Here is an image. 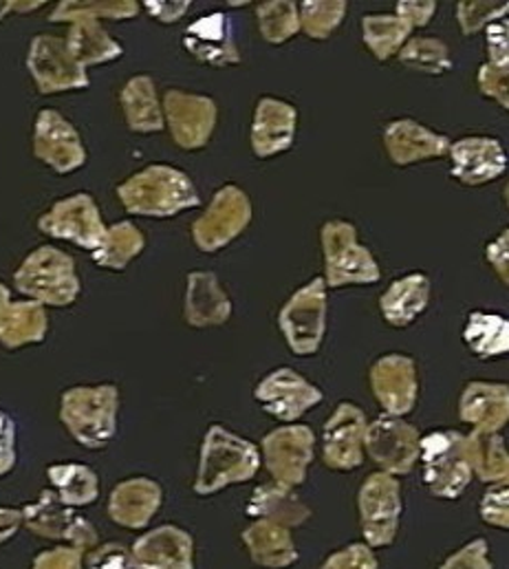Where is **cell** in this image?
Wrapping results in <instances>:
<instances>
[{
    "label": "cell",
    "mask_w": 509,
    "mask_h": 569,
    "mask_svg": "<svg viewBox=\"0 0 509 569\" xmlns=\"http://www.w3.org/2000/svg\"><path fill=\"white\" fill-rule=\"evenodd\" d=\"M16 466V425L0 411V477L11 472Z\"/></svg>",
    "instance_id": "51"
},
{
    "label": "cell",
    "mask_w": 509,
    "mask_h": 569,
    "mask_svg": "<svg viewBox=\"0 0 509 569\" xmlns=\"http://www.w3.org/2000/svg\"><path fill=\"white\" fill-rule=\"evenodd\" d=\"M256 402L280 422H296L322 402V391L293 369H276L265 376L255 391Z\"/></svg>",
    "instance_id": "15"
},
{
    "label": "cell",
    "mask_w": 509,
    "mask_h": 569,
    "mask_svg": "<svg viewBox=\"0 0 509 569\" xmlns=\"http://www.w3.org/2000/svg\"><path fill=\"white\" fill-rule=\"evenodd\" d=\"M258 29L269 44H282L300 31V9L291 0H269L258 4Z\"/></svg>",
    "instance_id": "40"
},
{
    "label": "cell",
    "mask_w": 509,
    "mask_h": 569,
    "mask_svg": "<svg viewBox=\"0 0 509 569\" xmlns=\"http://www.w3.org/2000/svg\"><path fill=\"white\" fill-rule=\"evenodd\" d=\"M47 477H49V483L53 486V492L69 508L93 506L100 497V479L84 463H78V461L53 463L47 468Z\"/></svg>",
    "instance_id": "34"
},
{
    "label": "cell",
    "mask_w": 509,
    "mask_h": 569,
    "mask_svg": "<svg viewBox=\"0 0 509 569\" xmlns=\"http://www.w3.org/2000/svg\"><path fill=\"white\" fill-rule=\"evenodd\" d=\"M399 62L426 76H443L452 69L448 44L439 38H412L399 51Z\"/></svg>",
    "instance_id": "41"
},
{
    "label": "cell",
    "mask_w": 509,
    "mask_h": 569,
    "mask_svg": "<svg viewBox=\"0 0 509 569\" xmlns=\"http://www.w3.org/2000/svg\"><path fill=\"white\" fill-rule=\"evenodd\" d=\"M437 11V2L426 0V2H397V16L403 18L410 27H423L430 22V18Z\"/></svg>",
    "instance_id": "53"
},
{
    "label": "cell",
    "mask_w": 509,
    "mask_h": 569,
    "mask_svg": "<svg viewBox=\"0 0 509 569\" xmlns=\"http://www.w3.org/2000/svg\"><path fill=\"white\" fill-rule=\"evenodd\" d=\"M246 512L255 519L278 523L287 530L307 523L311 517V508L293 492V488L280 486L276 481L256 488Z\"/></svg>",
    "instance_id": "28"
},
{
    "label": "cell",
    "mask_w": 509,
    "mask_h": 569,
    "mask_svg": "<svg viewBox=\"0 0 509 569\" xmlns=\"http://www.w3.org/2000/svg\"><path fill=\"white\" fill-rule=\"evenodd\" d=\"M139 13L134 0H62L49 16L51 22H73L80 18L91 20H128Z\"/></svg>",
    "instance_id": "39"
},
{
    "label": "cell",
    "mask_w": 509,
    "mask_h": 569,
    "mask_svg": "<svg viewBox=\"0 0 509 569\" xmlns=\"http://www.w3.org/2000/svg\"><path fill=\"white\" fill-rule=\"evenodd\" d=\"M33 154L58 174L76 172L87 163V148L80 133L56 109H42L36 118Z\"/></svg>",
    "instance_id": "16"
},
{
    "label": "cell",
    "mask_w": 509,
    "mask_h": 569,
    "mask_svg": "<svg viewBox=\"0 0 509 569\" xmlns=\"http://www.w3.org/2000/svg\"><path fill=\"white\" fill-rule=\"evenodd\" d=\"M278 327L296 356H313L327 331V283L313 279L300 287L280 309Z\"/></svg>",
    "instance_id": "7"
},
{
    "label": "cell",
    "mask_w": 509,
    "mask_h": 569,
    "mask_svg": "<svg viewBox=\"0 0 509 569\" xmlns=\"http://www.w3.org/2000/svg\"><path fill=\"white\" fill-rule=\"evenodd\" d=\"M509 13V2H497V0H466L457 7L459 27L466 36H472L481 31L483 27H490L497 20H503Z\"/></svg>",
    "instance_id": "43"
},
{
    "label": "cell",
    "mask_w": 509,
    "mask_h": 569,
    "mask_svg": "<svg viewBox=\"0 0 509 569\" xmlns=\"http://www.w3.org/2000/svg\"><path fill=\"white\" fill-rule=\"evenodd\" d=\"M44 4V0H27V2H18V0H4L0 2V20L9 13V11H20V13H27V11H36Z\"/></svg>",
    "instance_id": "56"
},
{
    "label": "cell",
    "mask_w": 509,
    "mask_h": 569,
    "mask_svg": "<svg viewBox=\"0 0 509 569\" xmlns=\"http://www.w3.org/2000/svg\"><path fill=\"white\" fill-rule=\"evenodd\" d=\"M486 257H488L490 266L495 268V272L499 274V279L509 284V228L499 239H495L488 246Z\"/></svg>",
    "instance_id": "54"
},
{
    "label": "cell",
    "mask_w": 509,
    "mask_h": 569,
    "mask_svg": "<svg viewBox=\"0 0 509 569\" xmlns=\"http://www.w3.org/2000/svg\"><path fill=\"white\" fill-rule=\"evenodd\" d=\"M298 111L276 98H262L256 104L252 122V150L256 157H273L291 148L296 138Z\"/></svg>",
    "instance_id": "24"
},
{
    "label": "cell",
    "mask_w": 509,
    "mask_h": 569,
    "mask_svg": "<svg viewBox=\"0 0 509 569\" xmlns=\"http://www.w3.org/2000/svg\"><path fill=\"white\" fill-rule=\"evenodd\" d=\"M132 569H194V541L177 526L141 535L132 548Z\"/></svg>",
    "instance_id": "20"
},
{
    "label": "cell",
    "mask_w": 509,
    "mask_h": 569,
    "mask_svg": "<svg viewBox=\"0 0 509 569\" xmlns=\"http://www.w3.org/2000/svg\"><path fill=\"white\" fill-rule=\"evenodd\" d=\"M365 448L382 472L408 475L421 457V437L401 418L382 416L367 428Z\"/></svg>",
    "instance_id": "17"
},
{
    "label": "cell",
    "mask_w": 509,
    "mask_h": 569,
    "mask_svg": "<svg viewBox=\"0 0 509 569\" xmlns=\"http://www.w3.org/2000/svg\"><path fill=\"white\" fill-rule=\"evenodd\" d=\"M325 270L329 287L378 283L380 266L371 252L360 246L358 230L347 221H327L322 228Z\"/></svg>",
    "instance_id": "6"
},
{
    "label": "cell",
    "mask_w": 509,
    "mask_h": 569,
    "mask_svg": "<svg viewBox=\"0 0 509 569\" xmlns=\"http://www.w3.org/2000/svg\"><path fill=\"white\" fill-rule=\"evenodd\" d=\"M360 526L369 548H386L395 541L401 517V488L388 472L369 475L358 495Z\"/></svg>",
    "instance_id": "12"
},
{
    "label": "cell",
    "mask_w": 509,
    "mask_h": 569,
    "mask_svg": "<svg viewBox=\"0 0 509 569\" xmlns=\"http://www.w3.org/2000/svg\"><path fill=\"white\" fill-rule=\"evenodd\" d=\"M475 475L486 483H509V450L499 432L472 430L466 435Z\"/></svg>",
    "instance_id": "35"
},
{
    "label": "cell",
    "mask_w": 509,
    "mask_h": 569,
    "mask_svg": "<svg viewBox=\"0 0 509 569\" xmlns=\"http://www.w3.org/2000/svg\"><path fill=\"white\" fill-rule=\"evenodd\" d=\"M22 526L38 539L60 541L82 552L96 550L98 546L96 526L80 517L76 508L62 503L53 490H42L36 501L22 508Z\"/></svg>",
    "instance_id": "8"
},
{
    "label": "cell",
    "mask_w": 509,
    "mask_h": 569,
    "mask_svg": "<svg viewBox=\"0 0 509 569\" xmlns=\"http://www.w3.org/2000/svg\"><path fill=\"white\" fill-rule=\"evenodd\" d=\"M371 389L386 416L401 418L415 409L419 382L412 358L401 353L382 356L371 369Z\"/></svg>",
    "instance_id": "19"
},
{
    "label": "cell",
    "mask_w": 509,
    "mask_h": 569,
    "mask_svg": "<svg viewBox=\"0 0 509 569\" xmlns=\"http://www.w3.org/2000/svg\"><path fill=\"white\" fill-rule=\"evenodd\" d=\"M477 82L483 96L497 100L506 111H509V69H499L488 62L479 69Z\"/></svg>",
    "instance_id": "46"
},
{
    "label": "cell",
    "mask_w": 509,
    "mask_h": 569,
    "mask_svg": "<svg viewBox=\"0 0 509 569\" xmlns=\"http://www.w3.org/2000/svg\"><path fill=\"white\" fill-rule=\"evenodd\" d=\"M452 177L466 186H483L499 179L508 168V154L499 140L466 138L450 143Z\"/></svg>",
    "instance_id": "22"
},
{
    "label": "cell",
    "mask_w": 509,
    "mask_h": 569,
    "mask_svg": "<svg viewBox=\"0 0 509 569\" xmlns=\"http://www.w3.org/2000/svg\"><path fill=\"white\" fill-rule=\"evenodd\" d=\"M9 305H11L9 287L0 283V322H2V318H4V313H7V309H9Z\"/></svg>",
    "instance_id": "57"
},
{
    "label": "cell",
    "mask_w": 509,
    "mask_h": 569,
    "mask_svg": "<svg viewBox=\"0 0 509 569\" xmlns=\"http://www.w3.org/2000/svg\"><path fill=\"white\" fill-rule=\"evenodd\" d=\"M252 221L250 197L237 186H223L208 210L192 223V239L201 252L214 254L230 246Z\"/></svg>",
    "instance_id": "11"
},
{
    "label": "cell",
    "mask_w": 509,
    "mask_h": 569,
    "mask_svg": "<svg viewBox=\"0 0 509 569\" xmlns=\"http://www.w3.org/2000/svg\"><path fill=\"white\" fill-rule=\"evenodd\" d=\"M118 197L128 214L168 219L199 206V192L192 179L168 163H152L128 177L118 188Z\"/></svg>",
    "instance_id": "1"
},
{
    "label": "cell",
    "mask_w": 509,
    "mask_h": 569,
    "mask_svg": "<svg viewBox=\"0 0 509 569\" xmlns=\"http://www.w3.org/2000/svg\"><path fill=\"white\" fill-rule=\"evenodd\" d=\"M300 29L313 40H327L345 20V0H305L300 7Z\"/></svg>",
    "instance_id": "42"
},
{
    "label": "cell",
    "mask_w": 509,
    "mask_h": 569,
    "mask_svg": "<svg viewBox=\"0 0 509 569\" xmlns=\"http://www.w3.org/2000/svg\"><path fill=\"white\" fill-rule=\"evenodd\" d=\"M241 537L252 561L260 568L287 569L298 561V550L289 530L278 523L256 519Z\"/></svg>",
    "instance_id": "29"
},
{
    "label": "cell",
    "mask_w": 509,
    "mask_h": 569,
    "mask_svg": "<svg viewBox=\"0 0 509 569\" xmlns=\"http://www.w3.org/2000/svg\"><path fill=\"white\" fill-rule=\"evenodd\" d=\"M260 446L265 466L276 483L287 488L305 483L316 446V435L311 428L300 425L276 428L262 437Z\"/></svg>",
    "instance_id": "13"
},
{
    "label": "cell",
    "mask_w": 509,
    "mask_h": 569,
    "mask_svg": "<svg viewBox=\"0 0 509 569\" xmlns=\"http://www.w3.org/2000/svg\"><path fill=\"white\" fill-rule=\"evenodd\" d=\"M143 248H146V239L141 230L130 221H120L109 228L102 248L96 250L91 257L100 268L111 272H122L127 270L132 259H137L143 252Z\"/></svg>",
    "instance_id": "37"
},
{
    "label": "cell",
    "mask_w": 509,
    "mask_h": 569,
    "mask_svg": "<svg viewBox=\"0 0 509 569\" xmlns=\"http://www.w3.org/2000/svg\"><path fill=\"white\" fill-rule=\"evenodd\" d=\"M38 230L47 237L84 248L91 254L102 248L109 232L100 208L89 192H78L53 203L51 210L38 219Z\"/></svg>",
    "instance_id": "9"
},
{
    "label": "cell",
    "mask_w": 509,
    "mask_h": 569,
    "mask_svg": "<svg viewBox=\"0 0 509 569\" xmlns=\"http://www.w3.org/2000/svg\"><path fill=\"white\" fill-rule=\"evenodd\" d=\"M20 526H22V510L0 508V546L11 537H16Z\"/></svg>",
    "instance_id": "55"
},
{
    "label": "cell",
    "mask_w": 509,
    "mask_h": 569,
    "mask_svg": "<svg viewBox=\"0 0 509 569\" xmlns=\"http://www.w3.org/2000/svg\"><path fill=\"white\" fill-rule=\"evenodd\" d=\"M439 569H492V563L488 559L486 539L470 541L466 548L455 552Z\"/></svg>",
    "instance_id": "49"
},
{
    "label": "cell",
    "mask_w": 509,
    "mask_h": 569,
    "mask_svg": "<svg viewBox=\"0 0 509 569\" xmlns=\"http://www.w3.org/2000/svg\"><path fill=\"white\" fill-rule=\"evenodd\" d=\"M258 468L260 452L255 443L214 425L203 437L194 492L208 497L228 486L246 483L255 479Z\"/></svg>",
    "instance_id": "2"
},
{
    "label": "cell",
    "mask_w": 509,
    "mask_h": 569,
    "mask_svg": "<svg viewBox=\"0 0 509 569\" xmlns=\"http://www.w3.org/2000/svg\"><path fill=\"white\" fill-rule=\"evenodd\" d=\"M163 120L177 146L199 150L210 142L217 127V104L208 96L168 91L161 102Z\"/></svg>",
    "instance_id": "14"
},
{
    "label": "cell",
    "mask_w": 509,
    "mask_h": 569,
    "mask_svg": "<svg viewBox=\"0 0 509 569\" xmlns=\"http://www.w3.org/2000/svg\"><path fill=\"white\" fill-rule=\"evenodd\" d=\"M13 287L44 307H69L80 296L76 261L53 246H40L16 270Z\"/></svg>",
    "instance_id": "4"
},
{
    "label": "cell",
    "mask_w": 509,
    "mask_h": 569,
    "mask_svg": "<svg viewBox=\"0 0 509 569\" xmlns=\"http://www.w3.org/2000/svg\"><path fill=\"white\" fill-rule=\"evenodd\" d=\"M186 51L210 67H230L241 62L230 18L221 11L201 16L183 31Z\"/></svg>",
    "instance_id": "21"
},
{
    "label": "cell",
    "mask_w": 509,
    "mask_h": 569,
    "mask_svg": "<svg viewBox=\"0 0 509 569\" xmlns=\"http://www.w3.org/2000/svg\"><path fill=\"white\" fill-rule=\"evenodd\" d=\"M428 302L430 281L423 274H408L383 291L380 309L390 327H408L426 311Z\"/></svg>",
    "instance_id": "31"
},
{
    "label": "cell",
    "mask_w": 509,
    "mask_h": 569,
    "mask_svg": "<svg viewBox=\"0 0 509 569\" xmlns=\"http://www.w3.org/2000/svg\"><path fill=\"white\" fill-rule=\"evenodd\" d=\"M163 503L161 486L150 477H130L120 481L109 497V517L127 530H143Z\"/></svg>",
    "instance_id": "23"
},
{
    "label": "cell",
    "mask_w": 509,
    "mask_h": 569,
    "mask_svg": "<svg viewBox=\"0 0 509 569\" xmlns=\"http://www.w3.org/2000/svg\"><path fill=\"white\" fill-rule=\"evenodd\" d=\"M367 416L360 407L342 402L322 430V457L331 470H353L365 461Z\"/></svg>",
    "instance_id": "18"
},
{
    "label": "cell",
    "mask_w": 509,
    "mask_h": 569,
    "mask_svg": "<svg viewBox=\"0 0 509 569\" xmlns=\"http://www.w3.org/2000/svg\"><path fill=\"white\" fill-rule=\"evenodd\" d=\"M27 69L42 96L89 89L91 84L87 69L71 56L67 40L51 33H38L31 40Z\"/></svg>",
    "instance_id": "10"
},
{
    "label": "cell",
    "mask_w": 509,
    "mask_h": 569,
    "mask_svg": "<svg viewBox=\"0 0 509 569\" xmlns=\"http://www.w3.org/2000/svg\"><path fill=\"white\" fill-rule=\"evenodd\" d=\"M383 146L388 157L397 166H410L426 159H435L450 150L448 138L412 120H399L388 124L383 131Z\"/></svg>",
    "instance_id": "25"
},
{
    "label": "cell",
    "mask_w": 509,
    "mask_h": 569,
    "mask_svg": "<svg viewBox=\"0 0 509 569\" xmlns=\"http://www.w3.org/2000/svg\"><path fill=\"white\" fill-rule=\"evenodd\" d=\"M479 512L488 526L509 530V483L492 486L483 495Z\"/></svg>",
    "instance_id": "44"
},
{
    "label": "cell",
    "mask_w": 509,
    "mask_h": 569,
    "mask_svg": "<svg viewBox=\"0 0 509 569\" xmlns=\"http://www.w3.org/2000/svg\"><path fill=\"white\" fill-rule=\"evenodd\" d=\"M461 422L481 432H499L509 422V387L470 382L459 400Z\"/></svg>",
    "instance_id": "26"
},
{
    "label": "cell",
    "mask_w": 509,
    "mask_h": 569,
    "mask_svg": "<svg viewBox=\"0 0 509 569\" xmlns=\"http://www.w3.org/2000/svg\"><path fill=\"white\" fill-rule=\"evenodd\" d=\"M423 483L439 499H457L472 481L468 439L457 430H435L421 437Z\"/></svg>",
    "instance_id": "5"
},
{
    "label": "cell",
    "mask_w": 509,
    "mask_h": 569,
    "mask_svg": "<svg viewBox=\"0 0 509 569\" xmlns=\"http://www.w3.org/2000/svg\"><path fill=\"white\" fill-rule=\"evenodd\" d=\"M410 31L412 27L397 13H369L362 18L365 44L378 60H388L390 56L399 53L408 42Z\"/></svg>",
    "instance_id": "38"
},
{
    "label": "cell",
    "mask_w": 509,
    "mask_h": 569,
    "mask_svg": "<svg viewBox=\"0 0 509 569\" xmlns=\"http://www.w3.org/2000/svg\"><path fill=\"white\" fill-rule=\"evenodd\" d=\"M506 203H508V208H509V183H508V188H506Z\"/></svg>",
    "instance_id": "58"
},
{
    "label": "cell",
    "mask_w": 509,
    "mask_h": 569,
    "mask_svg": "<svg viewBox=\"0 0 509 569\" xmlns=\"http://www.w3.org/2000/svg\"><path fill=\"white\" fill-rule=\"evenodd\" d=\"M128 129L132 133H159L166 124L163 109L157 98V87L150 76H132L120 96Z\"/></svg>",
    "instance_id": "30"
},
{
    "label": "cell",
    "mask_w": 509,
    "mask_h": 569,
    "mask_svg": "<svg viewBox=\"0 0 509 569\" xmlns=\"http://www.w3.org/2000/svg\"><path fill=\"white\" fill-rule=\"evenodd\" d=\"M64 40L71 56L84 69L96 64H107L124 56L122 44L116 42L98 20H91V18L73 20Z\"/></svg>",
    "instance_id": "32"
},
{
    "label": "cell",
    "mask_w": 509,
    "mask_h": 569,
    "mask_svg": "<svg viewBox=\"0 0 509 569\" xmlns=\"http://www.w3.org/2000/svg\"><path fill=\"white\" fill-rule=\"evenodd\" d=\"M146 7V11L159 20L161 24H172L179 18L186 16V11L190 9V0H179V2H168V0H143L141 2Z\"/></svg>",
    "instance_id": "52"
},
{
    "label": "cell",
    "mask_w": 509,
    "mask_h": 569,
    "mask_svg": "<svg viewBox=\"0 0 509 569\" xmlns=\"http://www.w3.org/2000/svg\"><path fill=\"white\" fill-rule=\"evenodd\" d=\"M120 389L116 385L73 387L60 398V422L71 437L89 448L102 450L118 432Z\"/></svg>",
    "instance_id": "3"
},
{
    "label": "cell",
    "mask_w": 509,
    "mask_h": 569,
    "mask_svg": "<svg viewBox=\"0 0 509 569\" xmlns=\"http://www.w3.org/2000/svg\"><path fill=\"white\" fill-rule=\"evenodd\" d=\"M320 569H378V559L373 548L362 543H351L333 552Z\"/></svg>",
    "instance_id": "45"
},
{
    "label": "cell",
    "mask_w": 509,
    "mask_h": 569,
    "mask_svg": "<svg viewBox=\"0 0 509 569\" xmlns=\"http://www.w3.org/2000/svg\"><path fill=\"white\" fill-rule=\"evenodd\" d=\"M49 318L44 305L36 300L11 302L0 322V345L9 351L27 345H40L47 338Z\"/></svg>",
    "instance_id": "33"
},
{
    "label": "cell",
    "mask_w": 509,
    "mask_h": 569,
    "mask_svg": "<svg viewBox=\"0 0 509 569\" xmlns=\"http://www.w3.org/2000/svg\"><path fill=\"white\" fill-rule=\"evenodd\" d=\"M84 563V552L73 548V546H58L53 550L40 552L31 569H82Z\"/></svg>",
    "instance_id": "48"
},
{
    "label": "cell",
    "mask_w": 509,
    "mask_h": 569,
    "mask_svg": "<svg viewBox=\"0 0 509 569\" xmlns=\"http://www.w3.org/2000/svg\"><path fill=\"white\" fill-rule=\"evenodd\" d=\"M87 569H132V555L124 543H104L87 557Z\"/></svg>",
    "instance_id": "47"
},
{
    "label": "cell",
    "mask_w": 509,
    "mask_h": 569,
    "mask_svg": "<svg viewBox=\"0 0 509 569\" xmlns=\"http://www.w3.org/2000/svg\"><path fill=\"white\" fill-rule=\"evenodd\" d=\"M488 53L490 64L509 69V20H497L488 27Z\"/></svg>",
    "instance_id": "50"
},
{
    "label": "cell",
    "mask_w": 509,
    "mask_h": 569,
    "mask_svg": "<svg viewBox=\"0 0 509 569\" xmlns=\"http://www.w3.org/2000/svg\"><path fill=\"white\" fill-rule=\"evenodd\" d=\"M232 316V300L219 284L214 272L188 274L186 322L190 327H219Z\"/></svg>",
    "instance_id": "27"
},
{
    "label": "cell",
    "mask_w": 509,
    "mask_h": 569,
    "mask_svg": "<svg viewBox=\"0 0 509 569\" xmlns=\"http://www.w3.org/2000/svg\"><path fill=\"white\" fill-rule=\"evenodd\" d=\"M463 340L475 356L492 360L509 353V318L472 311L463 329Z\"/></svg>",
    "instance_id": "36"
}]
</instances>
